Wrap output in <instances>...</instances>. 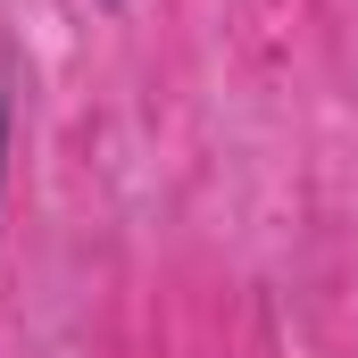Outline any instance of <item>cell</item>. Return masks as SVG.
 I'll return each instance as SVG.
<instances>
[{
    "label": "cell",
    "mask_w": 358,
    "mask_h": 358,
    "mask_svg": "<svg viewBox=\"0 0 358 358\" xmlns=\"http://www.w3.org/2000/svg\"><path fill=\"white\" fill-rule=\"evenodd\" d=\"M0 176H8V92H0Z\"/></svg>",
    "instance_id": "1"
},
{
    "label": "cell",
    "mask_w": 358,
    "mask_h": 358,
    "mask_svg": "<svg viewBox=\"0 0 358 358\" xmlns=\"http://www.w3.org/2000/svg\"><path fill=\"white\" fill-rule=\"evenodd\" d=\"M108 8H117V0H108Z\"/></svg>",
    "instance_id": "2"
}]
</instances>
